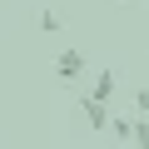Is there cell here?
<instances>
[{"label":"cell","mask_w":149,"mask_h":149,"mask_svg":"<svg viewBox=\"0 0 149 149\" xmlns=\"http://www.w3.org/2000/svg\"><path fill=\"white\" fill-rule=\"evenodd\" d=\"M134 149H149V114H134Z\"/></svg>","instance_id":"4"},{"label":"cell","mask_w":149,"mask_h":149,"mask_svg":"<svg viewBox=\"0 0 149 149\" xmlns=\"http://www.w3.org/2000/svg\"><path fill=\"white\" fill-rule=\"evenodd\" d=\"M134 104H139V114H149V85H144V90L134 95Z\"/></svg>","instance_id":"7"},{"label":"cell","mask_w":149,"mask_h":149,"mask_svg":"<svg viewBox=\"0 0 149 149\" xmlns=\"http://www.w3.org/2000/svg\"><path fill=\"white\" fill-rule=\"evenodd\" d=\"M114 85H119V80H114V70H100V80H95V90H90V95H100V100H114Z\"/></svg>","instance_id":"3"},{"label":"cell","mask_w":149,"mask_h":149,"mask_svg":"<svg viewBox=\"0 0 149 149\" xmlns=\"http://www.w3.org/2000/svg\"><path fill=\"white\" fill-rule=\"evenodd\" d=\"M104 134H114V139H134V119H114L109 114V129Z\"/></svg>","instance_id":"5"},{"label":"cell","mask_w":149,"mask_h":149,"mask_svg":"<svg viewBox=\"0 0 149 149\" xmlns=\"http://www.w3.org/2000/svg\"><path fill=\"white\" fill-rule=\"evenodd\" d=\"M60 25H65V20H60L55 10H40V30H45V35H60Z\"/></svg>","instance_id":"6"},{"label":"cell","mask_w":149,"mask_h":149,"mask_svg":"<svg viewBox=\"0 0 149 149\" xmlns=\"http://www.w3.org/2000/svg\"><path fill=\"white\" fill-rule=\"evenodd\" d=\"M80 114H85V124H90L95 134L109 129V100H100V95H80Z\"/></svg>","instance_id":"1"},{"label":"cell","mask_w":149,"mask_h":149,"mask_svg":"<svg viewBox=\"0 0 149 149\" xmlns=\"http://www.w3.org/2000/svg\"><path fill=\"white\" fill-rule=\"evenodd\" d=\"M85 65H90L85 50H65V55L55 60V80H60V85H74V80L85 74Z\"/></svg>","instance_id":"2"}]
</instances>
